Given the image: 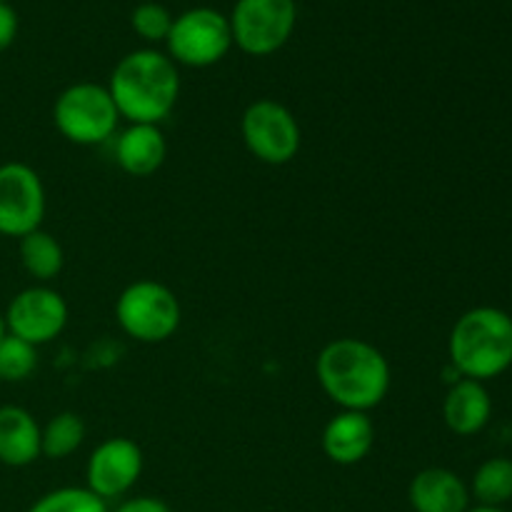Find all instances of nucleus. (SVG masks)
<instances>
[{
	"label": "nucleus",
	"instance_id": "1",
	"mask_svg": "<svg viewBox=\"0 0 512 512\" xmlns=\"http://www.w3.org/2000/svg\"><path fill=\"white\" fill-rule=\"evenodd\" d=\"M315 378L340 410L370 413L390 390V363L363 338H335L315 358Z\"/></svg>",
	"mask_w": 512,
	"mask_h": 512
},
{
	"label": "nucleus",
	"instance_id": "2",
	"mask_svg": "<svg viewBox=\"0 0 512 512\" xmlns=\"http://www.w3.org/2000/svg\"><path fill=\"white\" fill-rule=\"evenodd\" d=\"M105 88L118 108L120 120L160 125L178 103V65L160 50H133L120 58Z\"/></svg>",
	"mask_w": 512,
	"mask_h": 512
},
{
	"label": "nucleus",
	"instance_id": "3",
	"mask_svg": "<svg viewBox=\"0 0 512 512\" xmlns=\"http://www.w3.org/2000/svg\"><path fill=\"white\" fill-rule=\"evenodd\" d=\"M448 355L460 378H500L512 368V315L493 305L470 308L450 330Z\"/></svg>",
	"mask_w": 512,
	"mask_h": 512
},
{
	"label": "nucleus",
	"instance_id": "4",
	"mask_svg": "<svg viewBox=\"0 0 512 512\" xmlns=\"http://www.w3.org/2000/svg\"><path fill=\"white\" fill-rule=\"evenodd\" d=\"M115 320L128 338L155 345L178 333L183 308L168 285L158 280H135L115 300Z\"/></svg>",
	"mask_w": 512,
	"mask_h": 512
},
{
	"label": "nucleus",
	"instance_id": "5",
	"mask_svg": "<svg viewBox=\"0 0 512 512\" xmlns=\"http://www.w3.org/2000/svg\"><path fill=\"white\" fill-rule=\"evenodd\" d=\"M118 123V108L105 85L73 83L55 98L53 125L73 145L90 148L105 143L115 135Z\"/></svg>",
	"mask_w": 512,
	"mask_h": 512
},
{
	"label": "nucleus",
	"instance_id": "6",
	"mask_svg": "<svg viewBox=\"0 0 512 512\" xmlns=\"http://www.w3.org/2000/svg\"><path fill=\"white\" fill-rule=\"evenodd\" d=\"M240 135L250 155L275 168L293 163L303 145V133L293 110L273 98L253 100L243 110Z\"/></svg>",
	"mask_w": 512,
	"mask_h": 512
},
{
	"label": "nucleus",
	"instance_id": "7",
	"mask_svg": "<svg viewBox=\"0 0 512 512\" xmlns=\"http://www.w3.org/2000/svg\"><path fill=\"white\" fill-rule=\"evenodd\" d=\"M168 58L175 65L210 68L233 48L230 20L213 8H193L173 18L168 38Z\"/></svg>",
	"mask_w": 512,
	"mask_h": 512
},
{
	"label": "nucleus",
	"instance_id": "8",
	"mask_svg": "<svg viewBox=\"0 0 512 512\" xmlns=\"http://www.w3.org/2000/svg\"><path fill=\"white\" fill-rule=\"evenodd\" d=\"M233 45L253 58H265L283 48L295 30V0H238L230 13Z\"/></svg>",
	"mask_w": 512,
	"mask_h": 512
},
{
	"label": "nucleus",
	"instance_id": "9",
	"mask_svg": "<svg viewBox=\"0 0 512 512\" xmlns=\"http://www.w3.org/2000/svg\"><path fill=\"white\" fill-rule=\"evenodd\" d=\"M45 185L30 165L10 160L0 165V235L20 240L43 225Z\"/></svg>",
	"mask_w": 512,
	"mask_h": 512
},
{
	"label": "nucleus",
	"instance_id": "10",
	"mask_svg": "<svg viewBox=\"0 0 512 512\" xmlns=\"http://www.w3.org/2000/svg\"><path fill=\"white\" fill-rule=\"evenodd\" d=\"M5 330L25 343L40 345L58 338L68 325V303L48 285H30L20 290L3 313Z\"/></svg>",
	"mask_w": 512,
	"mask_h": 512
},
{
	"label": "nucleus",
	"instance_id": "11",
	"mask_svg": "<svg viewBox=\"0 0 512 512\" xmlns=\"http://www.w3.org/2000/svg\"><path fill=\"white\" fill-rule=\"evenodd\" d=\"M143 450L130 438H108L90 453L85 465V488L100 500L123 498L143 475Z\"/></svg>",
	"mask_w": 512,
	"mask_h": 512
},
{
	"label": "nucleus",
	"instance_id": "12",
	"mask_svg": "<svg viewBox=\"0 0 512 512\" xmlns=\"http://www.w3.org/2000/svg\"><path fill=\"white\" fill-rule=\"evenodd\" d=\"M323 453L335 465H358L375 445V425L368 413L340 410L323 428Z\"/></svg>",
	"mask_w": 512,
	"mask_h": 512
},
{
	"label": "nucleus",
	"instance_id": "13",
	"mask_svg": "<svg viewBox=\"0 0 512 512\" xmlns=\"http://www.w3.org/2000/svg\"><path fill=\"white\" fill-rule=\"evenodd\" d=\"M115 163L123 173L133 178H148L163 168L168 158V140L160 125L128 123L115 138L113 145Z\"/></svg>",
	"mask_w": 512,
	"mask_h": 512
},
{
	"label": "nucleus",
	"instance_id": "14",
	"mask_svg": "<svg viewBox=\"0 0 512 512\" xmlns=\"http://www.w3.org/2000/svg\"><path fill=\"white\" fill-rule=\"evenodd\" d=\"M470 488L448 468H425L410 480L408 503L415 512H468Z\"/></svg>",
	"mask_w": 512,
	"mask_h": 512
},
{
	"label": "nucleus",
	"instance_id": "15",
	"mask_svg": "<svg viewBox=\"0 0 512 512\" xmlns=\"http://www.w3.org/2000/svg\"><path fill=\"white\" fill-rule=\"evenodd\" d=\"M493 418V398H490L485 383L478 380L458 378L450 383L448 395L443 400V420L450 433L460 438H470L485 430Z\"/></svg>",
	"mask_w": 512,
	"mask_h": 512
},
{
	"label": "nucleus",
	"instance_id": "16",
	"mask_svg": "<svg viewBox=\"0 0 512 512\" xmlns=\"http://www.w3.org/2000/svg\"><path fill=\"white\" fill-rule=\"evenodd\" d=\"M40 458V425L20 405H0V463L28 468Z\"/></svg>",
	"mask_w": 512,
	"mask_h": 512
},
{
	"label": "nucleus",
	"instance_id": "17",
	"mask_svg": "<svg viewBox=\"0 0 512 512\" xmlns=\"http://www.w3.org/2000/svg\"><path fill=\"white\" fill-rule=\"evenodd\" d=\"M18 255L25 273L38 280V283H48V280L58 278L65 265L63 245L58 243V238L45 233L43 228L33 230V233L23 235L18 240Z\"/></svg>",
	"mask_w": 512,
	"mask_h": 512
},
{
	"label": "nucleus",
	"instance_id": "18",
	"mask_svg": "<svg viewBox=\"0 0 512 512\" xmlns=\"http://www.w3.org/2000/svg\"><path fill=\"white\" fill-rule=\"evenodd\" d=\"M468 488L470 498L478 500V505H490V508L508 505L512 500V460L490 458L480 463Z\"/></svg>",
	"mask_w": 512,
	"mask_h": 512
},
{
	"label": "nucleus",
	"instance_id": "19",
	"mask_svg": "<svg viewBox=\"0 0 512 512\" xmlns=\"http://www.w3.org/2000/svg\"><path fill=\"white\" fill-rule=\"evenodd\" d=\"M85 423L78 413H58L40 428V455L50 460H65L83 445Z\"/></svg>",
	"mask_w": 512,
	"mask_h": 512
},
{
	"label": "nucleus",
	"instance_id": "20",
	"mask_svg": "<svg viewBox=\"0 0 512 512\" xmlns=\"http://www.w3.org/2000/svg\"><path fill=\"white\" fill-rule=\"evenodd\" d=\"M38 368V348L15 335L0 340V383H23Z\"/></svg>",
	"mask_w": 512,
	"mask_h": 512
},
{
	"label": "nucleus",
	"instance_id": "21",
	"mask_svg": "<svg viewBox=\"0 0 512 512\" xmlns=\"http://www.w3.org/2000/svg\"><path fill=\"white\" fill-rule=\"evenodd\" d=\"M28 512H110L108 503L88 488H58L35 500Z\"/></svg>",
	"mask_w": 512,
	"mask_h": 512
},
{
	"label": "nucleus",
	"instance_id": "22",
	"mask_svg": "<svg viewBox=\"0 0 512 512\" xmlns=\"http://www.w3.org/2000/svg\"><path fill=\"white\" fill-rule=\"evenodd\" d=\"M130 25L145 43H165L173 28V15L160 3H140L130 15Z\"/></svg>",
	"mask_w": 512,
	"mask_h": 512
},
{
	"label": "nucleus",
	"instance_id": "23",
	"mask_svg": "<svg viewBox=\"0 0 512 512\" xmlns=\"http://www.w3.org/2000/svg\"><path fill=\"white\" fill-rule=\"evenodd\" d=\"M18 38V13L10 3H0V53L10 48Z\"/></svg>",
	"mask_w": 512,
	"mask_h": 512
},
{
	"label": "nucleus",
	"instance_id": "24",
	"mask_svg": "<svg viewBox=\"0 0 512 512\" xmlns=\"http://www.w3.org/2000/svg\"><path fill=\"white\" fill-rule=\"evenodd\" d=\"M110 512H173L165 500L160 498H150V495H140V498H130L123 500L115 510Z\"/></svg>",
	"mask_w": 512,
	"mask_h": 512
},
{
	"label": "nucleus",
	"instance_id": "25",
	"mask_svg": "<svg viewBox=\"0 0 512 512\" xmlns=\"http://www.w3.org/2000/svg\"><path fill=\"white\" fill-rule=\"evenodd\" d=\"M468 512H508L505 508H490V505H475V508H468Z\"/></svg>",
	"mask_w": 512,
	"mask_h": 512
},
{
	"label": "nucleus",
	"instance_id": "26",
	"mask_svg": "<svg viewBox=\"0 0 512 512\" xmlns=\"http://www.w3.org/2000/svg\"><path fill=\"white\" fill-rule=\"evenodd\" d=\"M5 333H8V330H5V318H3V313H0V340H3Z\"/></svg>",
	"mask_w": 512,
	"mask_h": 512
},
{
	"label": "nucleus",
	"instance_id": "27",
	"mask_svg": "<svg viewBox=\"0 0 512 512\" xmlns=\"http://www.w3.org/2000/svg\"><path fill=\"white\" fill-rule=\"evenodd\" d=\"M0 3H8V0H0Z\"/></svg>",
	"mask_w": 512,
	"mask_h": 512
}]
</instances>
